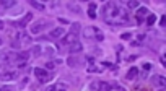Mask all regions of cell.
I'll list each match as a JSON object with an SVG mask.
<instances>
[{
    "label": "cell",
    "mask_w": 166,
    "mask_h": 91,
    "mask_svg": "<svg viewBox=\"0 0 166 91\" xmlns=\"http://www.w3.org/2000/svg\"><path fill=\"white\" fill-rule=\"evenodd\" d=\"M127 5H129V8H137V7H138V2H129Z\"/></svg>",
    "instance_id": "d6986e66"
},
{
    "label": "cell",
    "mask_w": 166,
    "mask_h": 91,
    "mask_svg": "<svg viewBox=\"0 0 166 91\" xmlns=\"http://www.w3.org/2000/svg\"><path fill=\"white\" fill-rule=\"evenodd\" d=\"M165 55H166V54H165Z\"/></svg>",
    "instance_id": "f1b7e54d"
},
{
    "label": "cell",
    "mask_w": 166,
    "mask_h": 91,
    "mask_svg": "<svg viewBox=\"0 0 166 91\" xmlns=\"http://www.w3.org/2000/svg\"><path fill=\"white\" fill-rule=\"evenodd\" d=\"M148 15V10L145 8V7H142V8H138V12H137V21L138 24H140L142 21H143V18Z\"/></svg>",
    "instance_id": "30bf717a"
},
{
    "label": "cell",
    "mask_w": 166,
    "mask_h": 91,
    "mask_svg": "<svg viewBox=\"0 0 166 91\" xmlns=\"http://www.w3.org/2000/svg\"><path fill=\"white\" fill-rule=\"evenodd\" d=\"M13 3H15V2H3V3H2V7H12Z\"/></svg>",
    "instance_id": "7402d4cb"
},
{
    "label": "cell",
    "mask_w": 166,
    "mask_h": 91,
    "mask_svg": "<svg viewBox=\"0 0 166 91\" xmlns=\"http://www.w3.org/2000/svg\"><path fill=\"white\" fill-rule=\"evenodd\" d=\"M67 90H68V86L65 83H54L47 91H67Z\"/></svg>",
    "instance_id": "ba28073f"
},
{
    "label": "cell",
    "mask_w": 166,
    "mask_h": 91,
    "mask_svg": "<svg viewBox=\"0 0 166 91\" xmlns=\"http://www.w3.org/2000/svg\"><path fill=\"white\" fill-rule=\"evenodd\" d=\"M46 65H47V68H49V70L54 68V64H52V62H49V64H46Z\"/></svg>",
    "instance_id": "603a6c76"
},
{
    "label": "cell",
    "mask_w": 166,
    "mask_h": 91,
    "mask_svg": "<svg viewBox=\"0 0 166 91\" xmlns=\"http://www.w3.org/2000/svg\"><path fill=\"white\" fill-rule=\"evenodd\" d=\"M75 41H77V36L70 33V34H67V36H65L64 39H60V44H62V46H68V47H70V46L73 44Z\"/></svg>",
    "instance_id": "5b68a950"
},
{
    "label": "cell",
    "mask_w": 166,
    "mask_h": 91,
    "mask_svg": "<svg viewBox=\"0 0 166 91\" xmlns=\"http://www.w3.org/2000/svg\"><path fill=\"white\" fill-rule=\"evenodd\" d=\"M83 34H85V37H93V36H96V39H98V41H103V39H104V37H103V34L99 33V31L96 29V28H91V26L85 28Z\"/></svg>",
    "instance_id": "3957f363"
},
{
    "label": "cell",
    "mask_w": 166,
    "mask_h": 91,
    "mask_svg": "<svg viewBox=\"0 0 166 91\" xmlns=\"http://www.w3.org/2000/svg\"><path fill=\"white\" fill-rule=\"evenodd\" d=\"M0 91H2V90H0Z\"/></svg>",
    "instance_id": "83f0119b"
},
{
    "label": "cell",
    "mask_w": 166,
    "mask_h": 91,
    "mask_svg": "<svg viewBox=\"0 0 166 91\" xmlns=\"http://www.w3.org/2000/svg\"><path fill=\"white\" fill-rule=\"evenodd\" d=\"M68 49H70V52H72V54H78V52H82L83 46H82L80 43H78V39H77V41H75V43L72 44V46H70V47H68Z\"/></svg>",
    "instance_id": "7c38bea8"
},
{
    "label": "cell",
    "mask_w": 166,
    "mask_h": 91,
    "mask_svg": "<svg viewBox=\"0 0 166 91\" xmlns=\"http://www.w3.org/2000/svg\"><path fill=\"white\" fill-rule=\"evenodd\" d=\"M64 33H65L64 28H55V29L51 31V37H52V39H59V37L64 36Z\"/></svg>",
    "instance_id": "9c48e42d"
},
{
    "label": "cell",
    "mask_w": 166,
    "mask_h": 91,
    "mask_svg": "<svg viewBox=\"0 0 166 91\" xmlns=\"http://www.w3.org/2000/svg\"><path fill=\"white\" fill-rule=\"evenodd\" d=\"M137 75H138V70H137V67H132L127 72V80H135L137 78Z\"/></svg>",
    "instance_id": "5bb4252c"
},
{
    "label": "cell",
    "mask_w": 166,
    "mask_h": 91,
    "mask_svg": "<svg viewBox=\"0 0 166 91\" xmlns=\"http://www.w3.org/2000/svg\"><path fill=\"white\" fill-rule=\"evenodd\" d=\"M0 29H3V21L0 20Z\"/></svg>",
    "instance_id": "d4e9b609"
},
{
    "label": "cell",
    "mask_w": 166,
    "mask_h": 91,
    "mask_svg": "<svg viewBox=\"0 0 166 91\" xmlns=\"http://www.w3.org/2000/svg\"><path fill=\"white\" fill-rule=\"evenodd\" d=\"M31 20H33V13H28L26 16H23V18L20 20L18 23H16V26H20V28H25L26 24H28V23L31 21Z\"/></svg>",
    "instance_id": "52a82bcc"
},
{
    "label": "cell",
    "mask_w": 166,
    "mask_h": 91,
    "mask_svg": "<svg viewBox=\"0 0 166 91\" xmlns=\"http://www.w3.org/2000/svg\"><path fill=\"white\" fill-rule=\"evenodd\" d=\"M88 16L91 20L96 18V3H90L88 5Z\"/></svg>",
    "instance_id": "4fadbf2b"
},
{
    "label": "cell",
    "mask_w": 166,
    "mask_h": 91,
    "mask_svg": "<svg viewBox=\"0 0 166 91\" xmlns=\"http://www.w3.org/2000/svg\"><path fill=\"white\" fill-rule=\"evenodd\" d=\"M151 68V64H145V70H150Z\"/></svg>",
    "instance_id": "cb8c5ba5"
},
{
    "label": "cell",
    "mask_w": 166,
    "mask_h": 91,
    "mask_svg": "<svg viewBox=\"0 0 166 91\" xmlns=\"http://www.w3.org/2000/svg\"><path fill=\"white\" fill-rule=\"evenodd\" d=\"M161 91H166V90H161Z\"/></svg>",
    "instance_id": "4316f807"
},
{
    "label": "cell",
    "mask_w": 166,
    "mask_h": 91,
    "mask_svg": "<svg viewBox=\"0 0 166 91\" xmlns=\"http://www.w3.org/2000/svg\"><path fill=\"white\" fill-rule=\"evenodd\" d=\"M3 44V41H2V37H0V46H2Z\"/></svg>",
    "instance_id": "484cf974"
},
{
    "label": "cell",
    "mask_w": 166,
    "mask_h": 91,
    "mask_svg": "<svg viewBox=\"0 0 166 91\" xmlns=\"http://www.w3.org/2000/svg\"><path fill=\"white\" fill-rule=\"evenodd\" d=\"M91 90L93 91H111L112 85L108 81H95V83H91Z\"/></svg>",
    "instance_id": "7a4b0ae2"
},
{
    "label": "cell",
    "mask_w": 166,
    "mask_h": 91,
    "mask_svg": "<svg viewBox=\"0 0 166 91\" xmlns=\"http://www.w3.org/2000/svg\"><path fill=\"white\" fill-rule=\"evenodd\" d=\"M49 21H46V20H43V21H39V23H36L34 26H31V33H39V31H43L44 29V24H47Z\"/></svg>",
    "instance_id": "8fae6325"
},
{
    "label": "cell",
    "mask_w": 166,
    "mask_h": 91,
    "mask_svg": "<svg viewBox=\"0 0 166 91\" xmlns=\"http://www.w3.org/2000/svg\"><path fill=\"white\" fill-rule=\"evenodd\" d=\"M29 3L34 7V8H37V10H44V5H43V3H37V2H29Z\"/></svg>",
    "instance_id": "ac0fdd59"
},
{
    "label": "cell",
    "mask_w": 166,
    "mask_h": 91,
    "mask_svg": "<svg viewBox=\"0 0 166 91\" xmlns=\"http://www.w3.org/2000/svg\"><path fill=\"white\" fill-rule=\"evenodd\" d=\"M160 24H161V26H166V15H165V16H161V20H160Z\"/></svg>",
    "instance_id": "44dd1931"
},
{
    "label": "cell",
    "mask_w": 166,
    "mask_h": 91,
    "mask_svg": "<svg viewBox=\"0 0 166 91\" xmlns=\"http://www.w3.org/2000/svg\"><path fill=\"white\" fill-rule=\"evenodd\" d=\"M103 13H104V15H103L104 21L109 23V24H122V23L129 21V13L112 2L106 3V5L103 7Z\"/></svg>",
    "instance_id": "6da1fadb"
},
{
    "label": "cell",
    "mask_w": 166,
    "mask_h": 91,
    "mask_svg": "<svg viewBox=\"0 0 166 91\" xmlns=\"http://www.w3.org/2000/svg\"><path fill=\"white\" fill-rule=\"evenodd\" d=\"M153 81L156 83V85H160V86H163V88H166V78H165V76L156 75V76H153Z\"/></svg>",
    "instance_id": "9a60e30c"
},
{
    "label": "cell",
    "mask_w": 166,
    "mask_h": 91,
    "mask_svg": "<svg viewBox=\"0 0 166 91\" xmlns=\"http://www.w3.org/2000/svg\"><path fill=\"white\" fill-rule=\"evenodd\" d=\"M16 39H20V41L13 44L15 47H18L20 44H25V43H29V41H31V39H29V36H28L26 33H20V34H16Z\"/></svg>",
    "instance_id": "8992f818"
},
{
    "label": "cell",
    "mask_w": 166,
    "mask_h": 91,
    "mask_svg": "<svg viewBox=\"0 0 166 91\" xmlns=\"http://www.w3.org/2000/svg\"><path fill=\"white\" fill-rule=\"evenodd\" d=\"M155 21H156V16H155V15H148V18H147V24H148V26H151Z\"/></svg>",
    "instance_id": "e0dca14e"
},
{
    "label": "cell",
    "mask_w": 166,
    "mask_h": 91,
    "mask_svg": "<svg viewBox=\"0 0 166 91\" xmlns=\"http://www.w3.org/2000/svg\"><path fill=\"white\" fill-rule=\"evenodd\" d=\"M120 37H122V39H130V37H132V34H130V33H124Z\"/></svg>",
    "instance_id": "ffe728a7"
},
{
    "label": "cell",
    "mask_w": 166,
    "mask_h": 91,
    "mask_svg": "<svg viewBox=\"0 0 166 91\" xmlns=\"http://www.w3.org/2000/svg\"><path fill=\"white\" fill-rule=\"evenodd\" d=\"M16 75H18V73H16V72L2 73V75H0V80H13V78H16Z\"/></svg>",
    "instance_id": "2e32d148"
},
{
    "label": "cell",
    "mask_w": 166,
    "mask_h": 91,
    "mask_svg": "<svg viewBox=\"0 0 166 91\" xmlns=\"http://www.w3.org/2000/svg\"><path fill=\"white\" fill-rule=\"evenodd\" d=\"M34 75H36V78L39 80L41 83H47V81L51 80L49 73H47L44 68H39V67H37V68H34Z\"/></svg>",
    "instance_id": "277c9868"
}]
</instances>
